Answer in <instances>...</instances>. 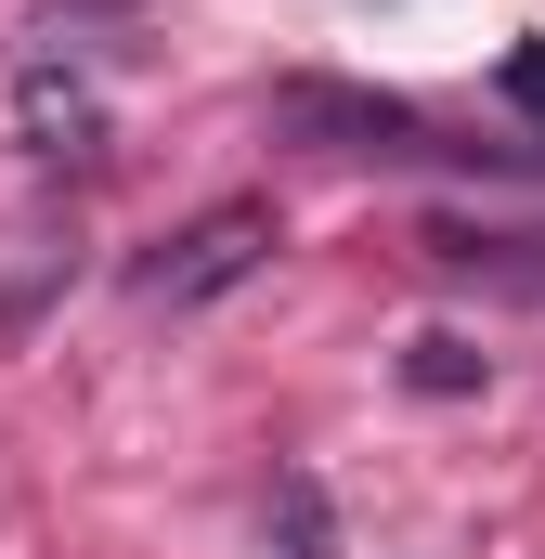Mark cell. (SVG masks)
<instances>
[{
  "label": "cell",
  "mask_w": 545,
  "mask_h": 559,
  "mask_svg": "<svg viewBox=\"0 0 545 559\" xmlns=\"http://www.w3.org/2000/svg\"><path fill=\"white\" fill-rule=\"evenodd\" d=\"M272 143L351 156V169H428V156H455L403 92H351V79H272Z\"/></svg>",
  "instance_id": "1"
},
{
  "label": "cell",
  "mask_w": 545,
  "mask_h": 559,
  "mask_svg": "<svg viewBox=\"0 0 545 559\" xmlns=\"http://www.w3.org/2000/svg\"><path fill=\"white\" fill-rule=\"evenodd\" d=\"M272 248H286V222H272L261 195H221V209H195L182 235H156V248L131 261V299H143V312H208L221 286L261 274Z\"/></svg>",
  "instance_id": "2"
},
{
  "label": "cell",
  "mask_w": 545,
  "mask_h": 559,
  "mask_svg": "<svg viewBox=\"0 0 545 559\" xmlns=\"http://www.w3.org/2000/svg\"><path fill=\"white\" fill-rule=\"evenodd\" d=\"M441 286H481V299H545V222H428L415 235Z\"/></svg>",
  "instance_id": "3"
},
{
  "label": "cell",
  "mask_w": 545,
  "mask_h": 559,
  "mask_svg": "<svg viewBox=\"0 0 545 559\" xmlns=\"http://www.w3.org/2000/svg\"><path fill=\"white\" fill-rule=\"evenodd\" d=\"M13 105H26V143H39V156H92V131H105V105H92L78 79H52V66H26Z\"/></svg>",
  "instance_id": "4"
},
{
  "label": "cell",
  "mask_w": 545,
  "mask_h": 559,
  "mask_svg": "<svg viewBox=\"0 0 545 559\" xmlns=\"http://www.w3.org/2000/svg\"><path fill=\"white\" fill-rule=\"evenodd\" d=\"M403 378H415V391H481V352H468V338H415Z\"/></svg>",
  "instance_id": "5"
},
{
  "label": "cell",
  "mask_w": 545,
  "mask_h": 559,
  "mask_svg": "<svg viewBox=\"0 0 545 559\" xmlns=\"http://www.w3.org/2000/svg\"><path fill=\"white\" fill-rule=\"evenodd\" d=\"M312 521H325V508H312V481H299V547H286V559H325V547H312Z\"/></svg>",
  "instance_id": "6"
}]
</instances>
